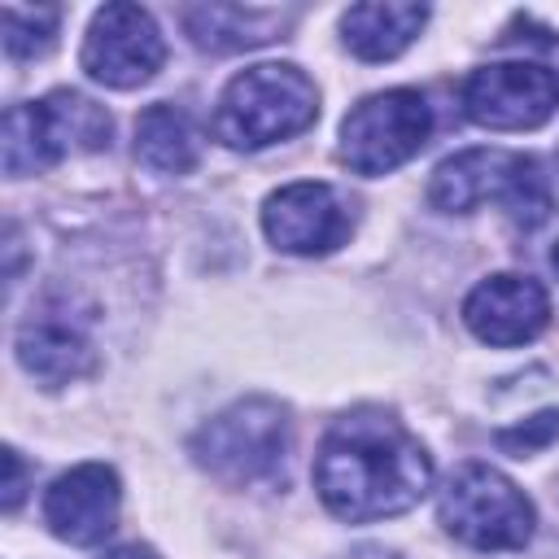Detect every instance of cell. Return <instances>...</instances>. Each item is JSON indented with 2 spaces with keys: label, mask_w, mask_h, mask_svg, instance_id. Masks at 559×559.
<instances>
[{
  "label": "cell",
  "mask_w": 559,
  "mask_h": 559,
  "mask_svg": "<svg viewBox=\"0 0 559 559\" xmlns=\"http://www.w3.org/2000/svg\"><path fill=\"white\" fill-rule=\"evenodd\" d=\"M4 511H17V502H22V480H26V472H22V459H17V450L9 445L4 450Z\"/></svg>",
  "instance_id": "d6986e66"
},
{
  "label": "cell",
  "mask_w": 559,
  "mask_h": 559,
  "mask_svg": "<svg viewBox=\"0 0 559 559\" xmlns=\"http://www.w3.org/2000/svg\"><path fill=\"white\" fill-rule=\"evenodd\" d=\"M79 61H83L92 83L127 92V87L148 83L162 70L166 44H162V31H157L148 9H140V4H105V9H96L92 26L83 35Z\"/></svg>",
  "instance_id": "9c48e42d"
},
{
  "label": "cell",
  "mask_w": 559,
  "mask_h": 559,
  "mask_svg": "<svg viewBox=\"0 0 559 559\" xmlns=\"http://www.w3.org/2000/svg\"><path fill=\"white\" fill-rule=\"evenodd\" d=\"M100 559H157V550H148V546H118V550H109V555H100Z\"/></svg>",
  "instance_id": "ffe728a7"
},
{
  "label": "cell",
  "mask_w": 559,
  "mask_h": 559,
  "mask_svg": "<svg viewBox=\"0 0 559 559\" xmlns=\"http://www.w3.org/2000/svg\"><path fill=\"white\" fill-rule=\"evenodd\" d=\"M61 9H17L4 4V52L9 57H39L57 39Z\"/></svg>",
  "instance_id": "e0dca14e"
},
{
  "label": "cell",
  "mask_w": 559,
  "mask_h": 559,
  "mask_svg": "<svg viewBox=\"0 0 559 559\" xmlns=\"http://www.w3.org/2000/svg\"><path fill=\"white\" fill-rule=\"evenodd\" d=\"M432 135V109L424 92L393 87L358 100L341 122V162L354 175H389L411 162Z\"/></svg>",
  "instance_id": "52a82bcc"
},
{
  "label": "cell",
  "mask_w": 559,
  "mask_h": 559,
  "mask_svg": "<svg viewBox=\"0 0 559 559\" xmlns=\"http://www.w3.org/2000/svg\"><path fill=\"white\" fill-rule=\"evenodd\" d=\"M550 262H555V271H559V245H555V253H550Z\"/></svg>",
  "instance_id": "44dd1931"
},
{
  "label": "cell",
  "mask_w": 559,
  "mask_h": 559,
  "mask_svg": "<svg viewBox=\"0 0 559 559\" xmlns=\"http://www.w3.org/2000/svg\"><path fill=\"white\" fill-rule=\"evenodd\" d=\"M109 135H114V118L105 114V105H96L70 87L48 92L44 100L9 105L4 140H0L4 175L22 179V175L57 166L70 153H100V148H109Z\"/></svg>",
  "instance_id": "277c9868"
},
{
  "label": "cell",
  "mask_w": 559,
  "mask_h": 559,
  "mask_svg": "<svg viewBox=\"0 0 559 559\" xmlns=\"http://www.w3.org/2000/svg\"><path fill=\"white\" fill-rule=\"evenodd\" d=\"M559 109V79L537 61H493L463 79V114L489 131H533Z\"/></svg>",
  "instance_id": "ba28073f"
},
{
  "label": "cell",
  "mask_w": 559,
  "mask_h": 559,
  "mask_svg": "<svg viewBox=\"0 0 559 559\" xmlns=\"http://www.w3.org/2000/svg\"><path fill=\"white\" fill-rule=\"evenodd\" d=\"M17 362L44 389H61L96 367V349L70 310H39L17 328Z\"/></svg>",
  "instance_id": "4fadbf2b"
},
{
  "label": "cell",
  "mask_w": 559,
  "mask_h": 559,
  "mask_svg": "<svg viewBox=\"0 0 559 559\" xmlns=\"http://www.w3.org/2000/svg\"><path fill=\"white\" fill-rule=\"evenodd\" d=\"M437 515L450 537L472 550H520L533 537V502L515 480L489 463H463L437 502Z\"/></svg>",
  "instance_id": "8992f818"
},
{
  "label": "cell",
  "mask_w": 559,
  "mask_h": 559,
  "mask_svg": "<svg viewBox=\"0 0 559 559\" xmlns=\"http://www.w3.org/2000/svg\"><path fill=\"white\" fill-rule=\"evenodd\" d=\"M463 323L485 345H524L550 323V297L533 275H489L467 293Z\"/></svg>",
  "instance_id": "7c38bea8"
},
{
  "label": "cell",
  "mask_w": 559,
  "mask_h": 559,
  "mask_svg": "<svg viewBox=\"0 0 559 559\" xmlns=\"http://www.w3.org/2000/svg\"><path fill=\"white\" fill-rule=\"evenodd\" d=\"M319 118L314 83L288 61H262L240 70L214 109V140L227 148H266L301 135Z\"/></svg>",
  "instance_id": "7a4b0ae2"
},
{
  "label": "cell",
  "mask_w": 559,
  "mask_h": 559,
  "mask_svg": "<svg viewBox=\"0 0 559 559\" xmlns=\"http://www.w3.org/2000/svg\"><path fill=\"white\" fill-rule=\"evenodd\" d=\"M428 9L424 4H393V0H371V4H354L341 17V35L345 48L362 61H393L402 48H411V39L424 31Z\"/></svg>",
  "instance_id": "5bb4252c"
},
{
  "label": "cell",
  "mask_w": 559,
  "mask_h": 559,
  "mask_svg": "<svg viewBox=\"0 0 559 559\" xmlns=\"http://www.w3.org/2000/svg\"><path fill=\"white\" fill-rule=\"evenodd\" d=\"M118 476L105 463H79L61 472L44 493V524L70 546H96L118 524Z\"/></svg>",
  "instance_id": "8fae6325"
},
{
  "label": "cell",
  "mask_w": 559,
  "mask_h": 559,
  "mask_svg": "<svg viewBox=\"0 0 559 559\" xmlns=\"http://www.w3.org/2000/svg\"><path fill=\"white\" fill-rule=\"evenodd\" d=\"M432 485L428 450L384 411L341 415L314 454V489L336 520L367 524L411 511Z\"/></svg>",
  "instance_id": "6da1fadb"
},
{
  "label": "cell",
  "mask_w": 559,
  "mask_h": 559,
  "mask_svg": "<svg viewBox=\"0 0 559 559\" xmlns=\"http://www.w3.org/2000/svg\"><path fill=\"white\" fill-rule=\"evenodd\" d=\"M502 201V210L511 214L515 227L533 231L550 218V183L546 170L537 166V157L524 153H507V148H467L445 157L432 170L428 183V201L445 214H467L485 201Z\"/></svg>",
  "instance_id": "3957f363"
},
{
  "label": "cell",
  "mask_w": 559,
  "mask_h": 559,
  "mask_svg": "<svg viewBox=\"0 0 559 559\" xmlns=\"http://www.w3.org/2000/svg\"><path fill=\"white\" fill-rule=\"evenodd\" d=\"M555 437H559V411H542V415H528V419L515 424V428H502V432H498V445H502L507 454L524 459V454L550 445Z\"/></svg>",
  "instance_id": "ac0fdd59"
},
{
  "label": "cell",
  "mask_w": 559,
  "mask_h": 559,
  "mask_svg": "<svg viewBox=\"0 0 559 559\" xmlns=\"http://www.w3.org/2000/svg\"><path fill=\"white\" fill-rule=\"evenodd\" d=\"M288 441L293 424L280 402L240 397L192 437V459L223 485H258L284 472Z\"/></svg>",
  "instance_id": "5b68a950"
},
{
  "label": "cell",
  "mask_w": 559,
  "mask_h": 559,
  "mask_svg": "<svg viewBox=\"0 0 559 559\" xmlns=\"http://www.w3.org/2000/svg\"><path fill=\"white\" fill-rule=\"evenodd\" d=\"M349 227H354L349 205L323 179L284 183L262 205V231L284 253H301V258L332 253L336 245L349 240Z\"/></svg>",
  "instance_id": "30bf717a"
},
{
  "label": "cell",
  "mask_w": 559,
  "mask_h": 559,
  "mask_svg": "<svg viewBox=\"0 0 559 559\" xmlns=\"http://www.w3.org/2000/svg\"><path fill=\"white\" fill-rule=\"evenodd\" d=\"M288 13L280 9H245V4H188L183 9V26L192 35V44L210 48V52H240V48H258L266 39H275L284 31Z\"/></svg>",
  "instance_id": "9a60e30c"
},
{
  "label": "cell",
  "mask_w": 559,
  "mask_h": 559,
  "mask_svg": "<svg viewBox=\"0 0 559 559\" xmlns=\"http://www.w3.org/2000/svg\"><path fill=\"white\" fill-rule=\"evenodd\" d=\"M135 162L153 175H188L197 166V131L183 109L157 100L135 118Z\"/></svg>",
  "instance_id": "2e32d148"
}]
</instances>
